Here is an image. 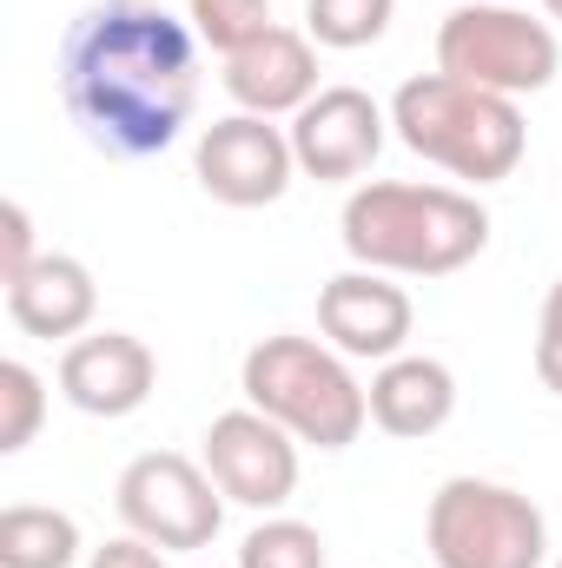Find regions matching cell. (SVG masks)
<instances>
[{
  "mask_svg": "<svg viewBox=\"0 0 562 568\" xmlns=\"http://www.w3.org/2000/svg\"><path fill=\"white\" fill-rule=\"evenodd\" d=\"M60 100L107 159H152L192 126L199 33L159 0H93L60 40Z\"/></svg>",
  "mask_w": 562,
  "mask_h": 568,
  "instance_id": "1",
  "label": "cell"
},
{
  "mask_svg": "<svg viewBox=\"0 0 562 568\" xmlns=\"http://www.w3.org/2000/svg\"><path fill=\"white\" fill-rule=\"evenodd\" d=\"M344 252L384 278H450L490 245V212L456 185L371 179L344 199Z\"/></svg>",
  "mask_w": 562,
  "mask_h": 568,
  "instance_id": "2",
  "label": "cell"
},
{
  "mask_svg": "<svg viewBox=\"0 0 562 568\" xmlns=\"http://www.w3.org/2000/svg\"><path fill=\"white\" fill-rule=\"evenodd\" d=\"M391 133L418 159L443 165L450 179H470V185L510 179L523 165V145H530L516 100L483 93V87L450 80V73H418L391 93Z\"/></svg>",
  "mask_w": 562,
  "mask_h": 568,
  "instance_id": "3",
  "label": "cell"
},
{
  "mask_svg": "<svg viewBox=\"0 0 562 568\" xmlns=\"http://www.w3.org/2000/svg\"><path fill=\"white\" fill-rule=\"evenodd\" d=\"M239 390L311 449H351L371 424V397L331 344L311 337H259L239 364Z\"/></svg>",
  "mask_w": 562,
  "mask_h": 568,
  "instance_id": "4",
  "label": "cell"
},
{
  "mask_svg": "<svg viewBox=\"0 0 562 568\" xmlns=\"http://www.w3.org/2000/svg\"><path fill=\"white\" fill-rule=\"evenodd\" d=\"M423 542L436 568H543L550 523L543 509L490 476H450L423 509Z\"/></svg>",
  "mask_w": 562,
  "mask_h": 568,
  "instance_id": "5",
  "label": "cell"
},
{
  "mask_svg": "<svg viewBox=\"0 0 562 568\" xmlns=\"http://www.w3.org/2000/svg\"><path fill=\"white\" fill-rule=\"evenodd\" d=\"M436 73L470 80L483 93L523 100L543 93L562 73V47L550 20H530L523 7H496V0H463L443 13L436 27Z\"/></svg>",
  "mask_w": 562,
  "mask_h": 568,
  "instance_id": "6",
  "label": "cell"
},
{
  "mask_svg": "<svg viewBox=\"0 0 562 568\" xmlns=\"http://www.w3.org/2000/svg\"><path fill=\"white\" fill-rule=\"evenodd\" d=\"M113 503H120V523H127L140 542L172 549V556L212 549V536H219V523H225V489L212 483L205 463H192V456H179V449H145V456H133V463L120 469Z\"/></svg>",
  "mask_w": 562,
  "mask_h": 568,
  "instance_id": "7",
  "label": "cell"
},
{
  "mask_svg": "<svg viewBox=\"0 0 562 568\" xmlns=\"http://www.w3.org/2000/svg\"><path fill=\"white\" fill-rule=\"evenodd\" d=\"M192 179L205 199L232 205V212H259V205H279L298 179V159H291V133L259 120V113H225L212 120L199 145H192Z\"/></svg>",
  "mask_w": 562,
  "mask_h": 568,
  "instance_id": "8",
  "label": "cell"
},
{
  "mask_svg": "<svg viewBox=\"0 0 562 568\" xmlns=\"http://www.w3.org/2000/svg\"><path fill=\"white\" fill-rule=\"evenodd\" d=\"M205 469L239 509H284L298 496V436L272 424L265 410H225L205 429Z\"/></svg>",
  "mask_w": 562,
  "mask_h": 568,
  "instance_id": "9",
  "label": "cell"
},
{
  "mask_svg": "<svg viewBox=\"0 0 562 568\" xmlns=\"http://www.w3.org/2000/svg\"><path fill=\"white\" fill-rule=\"evenodd\" d=\"M291 159L318 185L364 179L391 140V106H378L364 87H324L304 113H291Z\"/></svg>",
  "mask_w": 562,
  "mask_h": 568,
  "instance_id": "10",
  "label": "cell"
},
{
  "mask_svg": "<svg viewBox=\"0 0 562 568\" xmlns=\"http://www.w3.org/2000/svg\"><path fill=\"white\" fill-rule=\"evenodd\" d=\"M152 384H159V357L145 351V337H133V331H87V337H73L60 351V397L80 417L120 424V417L145 410Z\"/></svg>",
  "mask_w": 562,
  "mask_h": 568,
  "instance_id": "11",
  "label": "cell"
},
{
  "mask_svg": "<svg viewBox=\"0 0 562 568\" xmlns=\"http://www.w3.org/2000/svg\"><path fill=\"white\" fill-rule=\"evenodd\" d=\"M411 324H418L411 291L391 284L384 272H364V265H358V272H338V278L318 291V331L331 337L338 357L391 364V357H404Z\"/></svg>",
  "mask_w": 562,
  "mask_h": 568,
  "instance_id": "12",
  "label": "cell"
},
{
  "mask_svg": "<svg viewBox=\"0 0 562 568\" xmlns=\"http://www.w3.org/2000/svg\"><path fill=\"white\" fill-rule=\"evenodd\" d=\"M225 93L239 113H259V120H284V113H304L324 87H318V40L298 33V27H272L265 40L225 53Z\"/></svg>",
  "mask_w": 562,
  "mask_h": 568,
  "instance_id": "13",
  "label": "cell"
},
{
  "mask_svg": "<svg viewBox=\"0 0 562 568\" xmlns=\"http://www.w3.org/2000/svg\"><path fill=\"white\" fill-rule=\"evenodd\" d=\"M93 311H100V284H93V272H87L73 252H40L20 278L7 284V317H13L27 337H40V344H53V337H87Z\"/></svg>",
  "mask_w": 562,
  "mask_h": 568,
  "instance_id": "14",
  "label": "cell"
},
{
  "mask_svg": "<svg viewBox=\"0 0 562 568\" xmlns=\"http://www.w3.org/2000/svg\"><path fill=\"white\" fill-rule=\"evenodd\" d=\"M364 397H371V424L384 429V436H398V443H423V436H436V429L456 417V377H450V364H436V357H391V364H378V377L364 384Z\"/></svg>",
  "mask_w": 562,
  "mask_h": 568,
  "instance_id": "15",
  "label": "cell"
},
{
  "mask_svg": "<svg viewBox=\"0 0 562 568\" xmlns=\"http://www.w3.org/2000/svg\"><path fill=\"white\" fill-rule=\"evenodd\" d=\"M80 562V523L47 503L0 509V568H73Z\"/></svg>",
  "mask_w": 562,
  "mask_h": 568,
  "instance_id": "16",
  "label": "cell"
},
{
  "mask_svg": "<svg viewBox=\"0 0 562 568\" xmlns=\"http://www.w3.org/2000/svg\"><path fill=\"white\" fill-rule=\"evenodd\" d=\"M398 0H304V33L331 53H358L391 33Z\"/></svg>",
  "mask_w": 562,
  "mask_h": 568,
  "instance_id": "17",
  "label": "cell"
},
{
  "mask_svg": "<svg viewBox=\"0 0 562 568\" xmlns=\"http://www.w3.org/2000/svg\"><path fill=\"white\" fill-rule=\"evenodd\" d=\"M185 20L212 53H239V47H252L279 27L272 0H185Z\"/></svg>",
  "mask_w": 562,
  "mask_h": 568,
  "instance_id": "18",
  "label": "cell"
},
{
  "mask_svg": "<svg viewBox=\"0 0 562 568\" xmlns=\"http://www.w3.org/2000/svg\"><path fill=\"white\" fill-rule=\"evenodd\" d=\"M239 568H324V536L298 516H265L239 542Z\"/></svg>",
  "mask_w": 562,
  "mask_h": 568,
  "instance_id": "19",
  "label": "cell"
},
{
  "mask_svg": "<svg viewBox=\"0 0 562 568\" xmlns=\"http://www.w3.org/2000/svg\"><path fill=\"white\" fill-rule=\"evenodd\" d=\"M40 424H47V384L20 357H7L0 364V456H20L40 436Z\"/></svg>",
  "mask_w": 562,
  "mask_h": 568,
  "instance_id": "20",
  "label": "cell"
},
{
  "mask_svg": "<svg viewBox=\"0 0 562 568\" xmlns=\"http://www.w3.org/2000/svg\"><path fill=\"white\" fill-rule=\"evenodd\" d=\"M536 377H543V390L562 397V278L550 284V297H543V331H536Z\"/></svg>",
  "mask_w": 562,
  "mask_h": 568,
  "instance_id": "21",
  "label": "cell"
},
{
  "mask_svg": "<svg viewBox=\"0 0 562 568\" xmlns=\"http://www.w3.org/2000/svg\"><path fill=\"white\" fill-rule=\"evenodd\" d=\"M0 245H7V258H0V284H13L40 252H33V219H27V205L20 199H7L0 205Z\"/></svg>",
  "mask_w": 562,
  "mask_h": 568,
  "instance_id": "22",
  "label": "cell"
},
{
  "mask_svg": "<svg viewBox=\"0 0 562 568\" xmlns=\"http://www.w3.org/2000/svg\"><path fill=\"white\" fill-rule=\"evenodd\" d=\"M87 568H165V556L140 542V536H120V542H107V549H93V562Z\"/></svg>",
  "mask_w": 562,
  "mask_h": 568,
  "instance_id": "23",
  "label": "cell"
},
{
  "mask_svg": "<svg viewBox=\"0 0 562 568\" xmlns=\"http://www.w3.org/2000/svg\"><path fill=\"white\" fill-rule=\"evenodd\" d=\"M543 13H550V20L562 27V0H543Z\"/></svg>",
  "mask_w": 562,
  "mask_h": 568,
  "instance_id": "24",
  "label": "cell"
},
{
  "mask_svg": "<svg viewBox=\"0 0 562 568\" xmlns=\"http://www.w3.org/2000/svg\"><path fill=\"white\" fill-rule=\"evenodd\" d=\"M556 568H562V562H556Z\"/></svg>",
  "mask_w": 562,
  "mask_h": 568,
  "instance_id": "25",
  "label": "cell"
}]
</instances>
